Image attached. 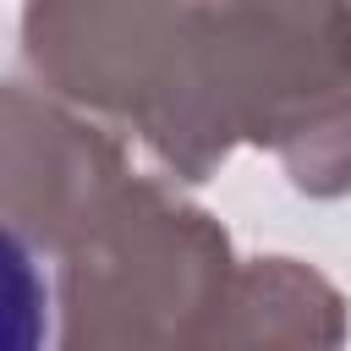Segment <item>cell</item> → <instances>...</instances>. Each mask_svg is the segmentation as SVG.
<instances>
[{
    "mask_svg": "<svg viewBox=\"0 0 351 351\" xmlns=\"http://www.w3.org/2000/svg\"><path fill=\"white\" fill-rule=\"evenodd\" d=\"M351 104V0H192V132L203 176L247 143L280 154Z\"/></svg>",
    "mask_w": 351,
    "mask_h": 351,
    "instance_id": "obj_2",
    "label": "cell"
},
{
    "mask_svg": "<svg viewBox=\"0 0 351 351\" xmlns=\"http://www.w3.org/2000/svg\"><path fill=\"white\" fill-rule=\"evenodd\" d=\"M22 66L137 137L159 176L208 181L192 132V0H22Z\"/></svg>",
    "mask_w": 351,
    "mask_h": 351,
    "instance_id": "obj_3",
    "label": "cell"
},
{
    "mask_svg": "<svg viewBox=\"0 0 351 351\" xmlns=\"http://www.w3.org/2000/svg\"><path fill=\"white\" fill-rule=\"evenodd\" d=\"M126 132L55 99L33 77H11L0 99V214L5 236L38 258H60L132 181Z\"/></svg>",
    "mask_w": 351,
    "mask_h": 351,
    "instance_id": "obj_4",
    "label": "cell"
},
{
    "mask_svg": "<svg viewBox=\"0 0 351 351\" xmlns=\"http://www.w3.org/2000/svg\"><path fill=\"white\" fill-rule=\"evenodd\" d=\"M230 230L170 176H132L77 247L55 258L66 351L208 346L236 280Z\"/></svg>",
    "mask_w": 351,
    "mask_h": 351,
    "instance_id": "obj_1",
    "label": "cell"
},
{
    "mask_svg": "<svg viewBox=\"0 0 351 351\" xmlns=\"http://www.w3.org/2000/svg\"><path fill=\"white\" fill-rule=\"evenodd\" d=\"M340 340H346V296L324 269L285 252L241 258L230 296L208 329V346H340Z\"/></svg>",
    "mask_w": 351,
    "mask_h": 351,
    "instance_id": "obj_5",
    "label": "cell"
},
{
    "mask_svg": "<svg viewBox=\"0 0 351 351\" xmlns=\"http://www.w3.org/2000/svg\"><path fill=\"white\" fill-rule=\"evenodd\" d=\"M274 159H280L291 192L318 197V203L346 197V192H351V104L335 110V115H324L318 126H307V132H302L296 143H285Z\"/></svg>",
    "mask_w": 351,
    "mask_h": 351,
    "instance_id": "obj_6",
    "label": "cell"
}]
</instances>
